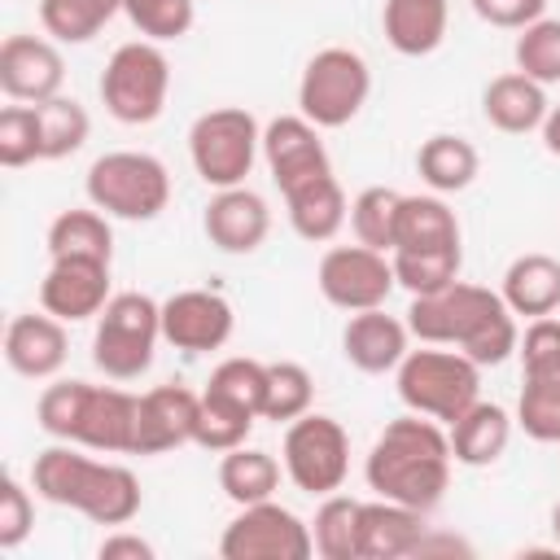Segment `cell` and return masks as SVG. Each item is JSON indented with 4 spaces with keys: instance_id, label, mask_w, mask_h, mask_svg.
Wrapping results in <instances>:
<instances>
[{
    "instance_id": "1",
    "label": "cell",
    "mask_w": 560,
    "mask_h": 560,
    "mask_svg": "<svg viewBox=\"0 0 560 560\" xmlns=\"http://www.w3.org/2000/svg\"><path fill=\"white\" fill-rule=\"evenodd\" d=\"M407 328H411V337H420L429 346L464 350L477 368H494L521 346V328H516V315L508 311L503 293L468 284V280H455L438 293L411 298Z\"/></svg>"
},
{
    "instance_id": "2",
    "label": "cell",
    "mask_w": 560,
    "mask_h": 560,
    "mask_svg": "<svg viewBox=\"0 0 560 560\" xmlns=\"http://www.w3.org/2000/svg\"><path fill=\"white\" fill-rule=\"evenodd\" d=\"M451 464L455 455H451V438L442 433V424L411 411L381 429V438L368 451L363 477L381 499L429 512L442 503L451 486Z\"/></svg>"
},
{
    "instance_id": "3",
    "label": "cell",
    "mask_w": 560,
    "mask_h": 560,
    "mask_svg": "<svg viewBox=\"0 0 560 560\" xmlns=\"http://www.w3.org/2000/svg\"><path fill=\"white\" fill-rule=\"evenodd\" d=\"M31 486L57 508H74L96 525H127L140 512V481L131 468L92 459L74 442H57L35 455Z\"/></svg>"
},
{
    "instance_id": "4",
    "label": "cell",
    "mask_w": 560,
    "mask_h": 560,
    "mask_svg": "<svg viewBox=\"0 0 560 560\" xmlns=\"http://www.w3.org/2000/svg\"><path fill=\"white\" fill-rule=\"evenodd\" d=\"M136 411H140L136 394L118 385H88V381H52L35 402V420L48 438L105 451V455H131Z\"/></svg>"
},
{
    "instance_id": "5",
    "label": "cell",
    "mask_w": 560,
    "mask_h": 560,
    "mask_svg": "<svg viewBox=\"0 0 560 560\" xmlns=\"http://www.w3.org/2000/svg\"><path fill=\"white\" fill-rule=\"evenodd\" d=\"M394 385H398V398L407 402V411L451 424L481 398V368L455 346L424 341L420 350L402 354V363L394 368Z\"/></svg>"
},
{
    "instance_id": "6",
    "label": "cell",
    "mask_w": 560,
    "mask_h": 560,
    "mask_svg": "<svg viewBox=\"0 0 560 560\" xmlns=\"http://www.w3.org/2000/svg\"><path fill=\"white\" fill-rule=\"evenodd\" d=\"M83 188L96 210H105L109 219H127V223H149L171 206V171L162 166V158L140 153V149L101 153L88 166Z\"/></svg>"
},
{
    "instance_id": "7",
    "label": "cell",
    "mask_w": 560,
    "mask_h": 560,
    "mask_svg": "<svg viewBox=\"0 0 560 560\" xmlns=\"http://www.w3.org/2000/svg\"><path fill=\"white\" fill-rule=\"evenodd\" d=\"M162 337V302L149 293H114L96 319L92 363L109 381H136L153 368V346Z\"/></svg>"
},
{
    "instance_id": "8",
    "label": "cell",
    "mask_w": 560,
    "mask_h": 560,
    "mask_svg": "<svg viewBox=\"0 0 560 560\" xmlns=\"http://www.w3.org/2000/svg\"><path fill=\"white\" fill-rule=\"evenodd\" d=\"M368 96H372V70H368L363 52H354L346 44L319 48L298 79V114L311 118L319 131H332V127H346L350 118H359Z\"/></svg>"
},
{
    "instance_id": "9",
    "label": "cell",
    "mask_w": 560,
    "mask_h": 560,
    "mask_svg": "<svg viewBox=\"0 0 560 560\" xmlns=\"http://www.w3.org/2000/svg\"><path fill=\"white\" fill-rule=\"evenodd\" d=\"M262 149V127L245 105H219L192 118L188 127V158L192 171L210 188H236L254 171V158Z\"/></svg>"
},
{
    "instance_id": "10",
    "label": "cell",
    "mask_w": 560,
    "mask_h": 560,
    "mask_svg": "<svg viewBox=\"0 0 560 560\" xmlns=\"http://www.w3.org/2000/svg\"><path fill=\"white\" fill-rule=\"evenodd\" d=\"M171 96V61L153 39L118 44L101 74V101L109 118L127 127H144L166 109Z\"/></svg>"
},
{
    "instance_id": "11",
    "label": "cell",
    "mask_w": 560,
    "mask_h": 560,
    "mask_svg": "<svg viewBox=\"0 0 560 560\" xmlns=\"http://www.w3.org/2000/svg\"><path fill=\"white\" fill-rule=\"evenodd\" d=\"M521 402L516 424L534 442H560V319H529L521 332Z\"/></svg>"
},
{
    "instance_id": "12",
    "label": "cell",
    "mask_w": 560,
    "mask_h": 560,
    "mask_svg": "<svg viewBox=\"0 0 560 560\" xmlns=\"http://www.w3.org/2000/svg\"><path fill=\"white\" fill-rule=\"evenodd\" d=\"M284 472L298 490L306 494H332L341 490L346 472H350V433L341 429V420L324 416V411H306L298 420H289L284 429Z\"/></svg>"
},
{
    "instance_id": "13",
    "label": "cell",
    "mask_w": 560,
    "mask_h": 560,
    "mask_svg": "<svg viewBox=\"0 0 560 560\" xmlns=\"http://www.w3.org/2000/svg\"><path fill=\"white\" fill-rule=\"evenodd\" d=\"M219 556L223 560H306L315 556V538L298 512L280 508L276 499H262L241 508L223 525Z\"/></svg>"
},
{
    "instance_id": "14",
    "label": "cell",
    "mask_w": 560,
    "mask_h": 560,
    "mask_svg": "<svg viewBox=\"0 0 560 560\" xmlns=\"http://www.w3.org/2000/svg\"><path fill=\"white\" fill-rule=\"evenodd\" d=\"M315 284L324 293L328 306L337 311H372V306H385V298L394 293V262L389 254L372 249V245H332L324 258H319V271H315Z\"/></svg>"
},
{
    "instance_id": "15",
    "label": "cell",
    "mask_w": 560,
    "mask_h": 560,
    "mask_svg": "<svg viewBox=\"0 0 560 560\" xmlns=\"http://www.w3.org/2000/svg\"><path fill=\"white\" fill-rule=\"evenodd\" d=\"M236 328V311L214 289H179L162 302V341L184 354H210L228 346Z\"/></svg>"
},
{
    "instance_id": "16",
    "label": "cell",
    "mask_w": 560,
    "mask_h": 560,
    "mask_svg": "<svg viewBox=\"0 0 560 560\" xmlns=\"http://www.w3.org/2000/svg\"><path fill=\"white\" fill-rule=\"evenodd\" d=\"M262 158H267V171H271L280 192L311 184V179L332 171L328 149L319 140V127L302 114H280L262 127Z\"/></svg>"
},
{
    "instance_id": "17",
    "label": "cell",
    "mask_w": 560,
    "mask_h": 560,
    "mask_svg": "<svg viewBox=\"0 0 560 560\" xmlns=\"http://www.w3.org/2000/svg\"><path fill=\"white\" fill-rule=\"evenodd\" d=\"M66 61L44 35H9L0 44V92L22 105H39L61 96Z\"/></svg>"
},
{
    "instance_id": "18",
    "label": "cell",
    "mask_w": 560,
    "mask_h": 560,
    "mask_svg": "<svg viewBox=\"0 0 560 560\" xmlns=\"http://www.w3.org/2000/svg\"><path fill=\"white\" fill-rule=\"evenodd\" d=\"M109 262L105 258H52L39 280V306L66 324L92 319L109 302Z\"/></svg>"
},
{
    "instance_id": "19",
    "label": "cell",
    "mask_w": 560,
    "mask_h": 560,
    "mask_svg": "<svg viewBox=\"0 0 560 560\" xmlns=\"http://www.w3.org/2000/svg\"><path fill=\"white\" fill-rule=\"evenodd\" d=\"M197 407H201V394H192L188 385H153L149 394H140L131 455H162L192 442Z\"/></svg>"
},
{
    "instance_id": "20",
    "label": "cell",
    "mask_w": 560,
    "mask_h": 560,
    "mask_svg": "<svg viewBox=\"0 0 560 560\" xmlns=\"http://www.w3.org/2000/svg\"><path fill=\"white\" fill-rule=\"evenodd\" d=\"M70 354V337H66V319L39 311H22L9 319L4 328V363L26 376V381H48L61 372Z\"/></svg>"
},
{
    "instance_id": "21",
    "label": "cell",
    "mask_w": 560,
    "mask_h": 560,
    "mask_svg": "<svg viewBox=\"0 0 560 560\" xmlns=\"http://www.w3.org/2000/svg\"><path fill=\"white\" fill-rule=\"evenodd\" d=\"M201 228H206L214 249H223V254H254L267 241V232H271V210L245 184L214 188V197L206 201Z\"/></svg>"
},
{
    "instance_id": "22",
    "label": "cell",
    "mask_w": 560,
    "mask_h": 560,
    "mask_svg": "<svg viewBox=\"0 0 560 560\" xmlns=\"http://www.w3.org/2000/svg\"><path fill=\"white\" fill-rule=\"evenodd\" d=\"M407 337H411L407 319H394L381 306L354 311L346 319V328H341V354H346L350 368H359L368 376L394 372L402 363V354H407Z\"/></svg>"
},
{
    "instance_id": "23",
    "label": "cell",
    "mask_w": 560,
    "mask_h": 560,
    "mask_svg": "<svg viewBox=\"0 0 560 560\" xmlns=\"http://www.w3.org/2000/svg\"><path fill=\"white\" fill-rule=\"evenodd\" d=\"M424 512L394 503V499H376L359 508V560H398V556H416L420 538H424Z\"/></svg>"
},
{
    "instance_id": "24",
    "label": "cell",
    "mask_w": 560,
    "mask_h": 560,
    "mask_svg": "<svg viewBox=\"0 0 560 560\" xmlns=\"http://www.w3.org/2000/svg\"><path fill=\"white\" fill-rule=\"evenodd\" d=\"M547 88L534 83L529 74L521 70H508V74H494L481 92V114L494 131H508V136H525V131H542L547 122Z\"/></svg>"
},
{
    "instance_id": "25",
    "label": "cell",
    "mask_w": 560,
    "mask_h": 560,
    "mask_svg": "<svg viewBox=\"0 0 560 560\" xmlns=\"http://www.w3.org/2000/svg\"><path fill=\"white\" fill-rule=\"evenodd\" d=\"M280 197H284V210H289L293 232L302 241H311V245L332 241L346 228V219H350V201H346V192H341V184H337L332 171L319 175V179H311V184H298V188H289Z\"/></svg>"
},
{
    "instance_id": "26",
    "label": "cell",
    "mask_w": 560,
    "mask_h": 560,
    "mask_svg": "<svg viewBox=\"0 0 560 560\" xmlns=\"http://www.w3.org/2000/svg\"><path fill=\"white\" fill-rule=\"evenodd\" d=\"M446 438H451L455 464H464V468H490L508 451V442H512V416L499 402L477 398L459 420L446 424Z\"/></svg>"
},
{
    "instance_id": "27",
    "label": "cell",
    "mask_w": 560,
    "mask_h": 560,
    "mask_svg": "<svg viewBox=\"0 0 560 560\" xmlns=\"http://www.w3.org/2000/svg\"><path fill=\"white\" fill-rule=\"evenodd\" d=\"M451 0H385L381 31L394 52L402 57H429L446 39Z\"/></svg>"
},
{
    "instance_id": "28",
    "label": "cell",
    "mask_w": 560,
    "mask_h": 560,
    "mask_svg": "<svg viewBox=\"0 0 560 560\" xmlns=\"http://www.w3.org/2000/svg\"><path fill=\"white\" fill-rule=\"evenodd\" d=\"M499 293H503L508 311L525 315V319H542V315L560 311V258H551V254L512 258Z\"/></svg>"
},
{
    "instance_id": "29",
    "label": "cell",
    "mask_w": 560,
    "mask_h": 560,
    "mask_svg": "<svg viewBox=\"0 0 560 560\" xmlns=\"http://www.w3.org/2000/svg\"><path fill=\"white\" fill-rule=\"evenodd\" d=\"M451 245H459V219H455V210L438 192L402 197L398 201L394 249H451Z\"/></svg>"
},
{
    "instance_id": "30",
    "label": "cell",
    "mask_w": 560,
    "mask_h": 560,
    "mask_svg": "<svg viewBox=\"0 0 560 560\" xmlns=\"http://www.w3.org/2000/svg\"><path fill=\"white\" fill-rule=\"evenodd\" d=\"M416 171H420V179H424L438 197H442V192H464V188L477 179V171H481V153L472 149V140L451 136V131H438V136H429V140L420 144Z\"/></svg>"
},
{
    "instance_id": "31",
    "label": "cell",
    "mask_w": 560,
    "mask_h": 560,
    "mask_svg": "<svg viewBox=\"0 0 560 560\" xmlns=\"http://www.w3.org/2000/svg\"><path fill=\"white\" fill-rule=\"evenodd\" d=\"M219 490L236 508L262 503L280 490V459L271 451H258V446H232L219 459Z\"/></svg>"
},
{
    "instance_id": "32",
    "label": "cell",
    "mask_w": 560,
    "mask_h": 560,
    "mask_svg": "<svg viewBox=\"0 0 560 560\" xmlns=\"http://www.w3.org/2000/svg\"><path fill=\"white\" fill-rule=\"evenodd\" d=\"M48 254L52 258H114V232L109 214L96 206H74L61 210L48 223Z\"/></svg>"
},
{
    "instance_id": "33",
    "label": "cell",
    "mask_w": 560,
    "mask_h": 560,
    "mask_svg": "<svg viewBox=\"0 0 560 560\" xmlns=\"http://www.w3.org/2000/svg\"><path fill=\"white\" fill-rule=\"evenodd\" d=\"M258 411L241 407L236 398L228 394H214V389H201V407H197V433L192 442L206 446V451H232V446H245L249 429H254Z\"/></svg>"
},
{
    "instance_id": "34",
    "label": "cell",
    "mask_w": 560,
    "mask_h": 560,
    "mask_svg": "<svg viewBox=\"0 0 560 560\" xmlns=\"http://www.w3.org/2000/svg\"><path fill=\"white\" fill-rule=\"evenodd\" d=\"M359 499L350 494H324V503L315 508L311 521V538H315V556L324 560H359Z\"/></svg>"
},
{
    "instance_id": "35",
    "label": "cell",
    "mask_w": 560,
    "mask_h": 560,
    "mask_svg": "<svg viewBox=\"0 0 560 560\" xmlns=\"http://www.w3.org/2000/svg\"><path fill=\"white\" fill-rule=\"evenodd\" d=\"M389 262H394V280L411 298H424V293H438V289L459 280L464 249L459 245H451V249H394Z\"/></svg>"
},
{
    "instance_id": "36",
    "label": "cell",
    "mask_w": 560,
    "mask_h": 560,
    "mask_svg": "<svg viewBox=\"0 0 560 560\" xmlns=\"http://www.w3.org/2000/svg\"><path fill=\"white\" fill-rule=\"evenodd\" d=\"M114 13H122V0H39V22L61 44H88Z\"/></svg>"
},
{
    "instance_id": "37",
    "label": "cell",
    "mask_w": 560,
    "mask_h": 560,
    "mask_svg": "<svg viewBox=\"0 0 560 560\" xmlns=\"http://www.w3.org/2000/svg\"><path fill=\"white\" fill-rule=\"evenodd\" d=\"M39 114V140H44V162H57V158H70L88 144V131H92V118L88 109L74 101V96H52V101H39L35 105Z\"/></svg>"
},
{
    "instance_id": "38",
    "label": "cell",
    "mask_w": 560,
    "mask_h": 560,
    "mask_svg": "<svg viewBox=\"0 0 560 560\" xmlns=\"http://www.w3.org/2000/svg\"><path fill=\"white\" fill-rule=\"evenodd\" d=\"M398 201H402V192H394V188H381V184L363 188V192L350 201V232H354V241H359V245H372V249H381V254H389V249H394Z\"/></svg>"
},
{
    "instance_id": "39",
    "label": "cell",
    "mask_w": 560,
    "mask_h": 560,
    "mask_svg": "<svg viewBox=\"0 0 560 560\" xmlns=\"http://www.w3.org/2000/svg\"><path fill=\"white\" fill-rule=\"evenodd\" d=\"M311 398H315V381L302 363L293 359H280V363H267V398H262V420H276V424H289L298 416L311 411Z\"/></svg>"
},
{
    "instance_id": "40",
    "label": "cell",
    "mask_w": 560,
    "mask_h": 560,
    "mask_svg": "<svg viewBox=\"0 0 560 560\" xmlns=\"http://www.w3.org/2000/svg\"><path fill=\"white\" fill-rule=\"evenodd\" d=\"M516 70L534 83H560V18H538L516 35Z\"/></svg>"
},
{
    "instance_id": "41",
    "label": "cell",
    "mask_w": 560,
    "mask_h": 560,
    "mask_svg": "<svg viewBox=\"0 0 560 560\" xmlns=\"http://www.w3.org/2000/svg\"><path fill=\"white\" fill-rule=\"evenodd\" d=\"M31 162H44L39 114H35V105H4L0 109V166L18 171Z\"/></svg>"
},
{
    "instance_id": "42",
    "label": "cell",
    "mask_w": 560,
    "mask_h": 560,
    "mask_svg": "<svg viewBox=\"0 0 560 560\" xmlns=\"http://www.w3.org/2000/svg\"><path fill=\"white\" fill-rule=\"evenodd\" d=\"M122 13L153 44L188 35L192 31V18H197L192 0H122Z\"/></svg>"
},
{
    "instance_id": "43",
    "label": "cell",
    "mask_w": 560,
    "mask_h": 560,
    "mask_svg": "<svg viewBox=\"0 0 560 560\" xmlns=\"http://www.w3.org/2000/svg\"><path fill=\"white\" fill-rule=\"evenodd\" d=\"M206 389L228 394V398H236L241 407H249V411L262 416V398H267V363H258V359H241V354H236V359H223V363L210 372Z\"/></svg>"
},
{
    "instance_id": "44",
    "label": "cell",
    "mask_w": 560,
    "mask_h": 560,
    "mask_svg": "<svg viewBox=\"0 0 560 560\" xmlns=\"http://www.w3.org/2000/svg\"><path fill=\"white\" fill-rule=\"evenodd\" d=\"M35 490V486H31ZM18 477L0 481V551H13L26 542L31 525H35V499Z\"/></svg>"
},
{
    "instance_id": "45",
    "label": "cell",
    "mask_w": 560,
    "mask_h": 560,
    "mask_svg": "<svg viewBox=\"0 0 560 560\" xmlns=\"http://www.w3.org/2000/svg\"><path fill=\"white\" fill-rule=\"evenodd\" d=\"M472 13L499 31H525L529 22L547 18V0H468Z\"/></svg>"
},
{
    "instance_id": "46",
    "label": "cell",
    "mask_w": 560,
    "mask_h": 560,
    "mask_svg": "<svg viewBox=\"0 0 560 560\" xmlns=\"http://www.w3.org/2000/svg\"><path fill=\"white\" fill-rule=\"evenodd\" d=\"M96 556H101V560H153L158 551H153V542H149V538H140V534H127V529H118V534L101 538Z\"/></svg>"
},
{
    "instance_id": "47",
    "label": "cell",
    "mask_w": 560,
    "mask_h": 560,
    "mask_svg": "<svg viewBox=\"0 0 560 560\" xmlns=\"http://www.w3.org/2000/svg\"><path fill=\"white\" fill-rule=\"evenodd\" d=\"M542 144L551 158H560V105L547 109V122H542Z\"/></svg>"
},
{
    "instance_id": "48",
    "label": "cell",
    "mask_w": 560,
    "mask_h": 560,
    "mask_svg": "<svg viewBox=\"0 0 560 560\" xmlns=\"http://www.w3.org/2000/svg\"><path fill=\"white\" fill-rule=\"evenodd\" d=\"M551 534H556V542H560V503L551 508Z\"/></svg>"
}]
</instances>
